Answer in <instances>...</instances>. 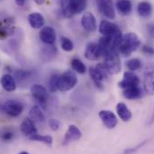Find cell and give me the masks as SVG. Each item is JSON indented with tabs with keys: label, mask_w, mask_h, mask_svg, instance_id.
Instances as JSON below:
<instances>
[{
	"label": "cell",
	"mask_w": 154,
	"mask_h": 154,
	"mask_svg": "<svg viewBox=\"0 0 154 154\" xmlns=\"http://www.w3.org/2000/svg\"><path fill=\"white\" fill-rule=\"evenodd\" d=\"M21 132L25 135L30 137L31 135L37 133V128L35 125V122L32 120L30 117H26L21 124L20 126Z\"/></svg>",
	"instance_id": "cell-16"
},
{
	"label": "cell",
	"mask_w": 154,
	"mask_h": 154,
	"mask_svg": "<svg viewBox=\"0 0 154 154\" xmlns=\"http://www.w3.org/2000/svg\"><path fill=\"white\" fill-rule=\"evenodd\" d=\"M126 67L131 72L137 71V70H139L142 67V61L139 58H132V59L127 61Z\"/></svg>",
	"instance_id": "cell-28"
},
{
	"label": "cell",
	"mask_w": 154,
	"mask_h": 154,
	"mask_svg": "<svg viewBox=\"0 0 154 154\" xmlns=\"http://www.w3.org/2000/svg\"><path fill=\"white\" fill-rule=\"evenodd\" d=\"M29 139L31 141H34V142H39V143H43L48 146H51L52 145V143H53V138L52 136L50 135H41V134H34L32 135H31L29 137Z\"/></svg>",
	"instance_id": "cell-26"
},
{
	"label": "cell",
	"mask_w": 154,
	"mask_h": 154,
	"mask_svg": "<svg viewBox=\"0 0 154 154\" xmlns=\"http://www.w3.org/2000/svg\"><path fill=\"white\" fill-rule=\"evenodd\" d=\"M148 142V140H145V141H143V142H142V143H140L139 144H137L135 147H132V148H128V149H125V151H124V152L123 154H134L137 151H139L140 149H142L145 144H146V143Z\"/></svg>",
	"instance_id": "cell-34"
},
{
	"label": "cell",
	"mask_w": 154,
	"mask_h": 154,
	"mask_svg": "<svg viewBox=\"0 0 154 154\" xmlns=\"http://www.w3.org/2000/svg\"><path fill=\"white\" fill-rule=\"evenodd\" d=\"M14 32V27L6 20L0 22V38H6Z\"/></svg>",
	"instance_id": "cell-25"
},
{
	"label": "cell",
	"mask_w": 154,
	"mask_h": 154,
	"mask_svg": "<svg viewBox=\"0 0 154 154\" xmlns=\"http://www.w3.org/2000/svg\"><path fill=\"white\" fill-rule=\"evenodd\" d=\"M141 46V40L134 32H128L123 35L122 40L117 48V51L123 57H130Z\"/></svg>",
	"instance_id": "cell-1"
},
{
	"label": "cell",
	"mask_w": 154,
	"mask_h": 154,
	"mask_svg": "<svg viewBox=\"0 0 154 154\" xmlns=\"http://www.w3.org/2000/svg\"><path fill=\"white\" fill-rule=\"evenodd\" d=\"M99 116L108 129H114L117 125V118L110 110H100L99 112Z\"/></svg>",
	"instance_id": "cell-13"
},
{
	"label": "cell",
	"mask_w": 154,
	"mask_h": 154,
	"mask_svg": "<svg viewBox=\"0 0 154 154\" xmlns=\"http://www.w3.org/2000/svg\"><path fill=\"white\" fill-rule=\"evenodd\" d=\"M71 66L78 74L83 75V74L86 73V66H85V65L82 63V60H80L77 57H75V58H73L71 60Z\"/></svg>",
	"instance_id": "cell-27"
},
{
	"label": "cell",
	"mask_w": 154,
	"mask_h": 154,
	"mask_svg": "<svg viewBox=\"0 0 154 154\" xmlns=\"http://www.w3.org/2000/svg\"><path fill=\"white\" fill-rule=\"evenodd\" d=\"M137 13L140 16L147 18L152 13V6L151 3L147 1H142L137 5Z\"/></svg>",
	"instance_id": "cell-23"
},
{
	"label": "cell",
	"mask_w": 154,
	"mask_h": 154,
	"mask_svg": "<svg viewBox=\"0 0 154 154\" xmlns=\"http://www.w3.org/2000/svg\"><path fill=\"white\" fill-rule=\"evenodd\" d=\"M142 50L146 55H149V56H153L154 55V48L149 45H143L142 47Z\"/></svg>",
	"instance_id": "cell-36"
},
{
	"label": "cell",
	"mask_w": 154,
	"mask_h": 154,
	"mask_svg": "<svg viewBox=\"0 0 154 154\" xmlns=\"http://www.w3.org/2000/svg\"><path fill=\"white\" fill-rule=\"evenodd\" d=\"M39 38L46 45H53L57 39L56 31L50 26H45L39 32Z\"/></svg>",
	"instance_id": "cell-12"
},
{
	"label": "cell",
	"mask_w": 154,
	"mask_h": 154,
	"mask_svg": "<svg viewBox=\"0 0 154 154\" xmlns=\"http://www.w3.org/2000/svg\"><path fill=\"white\" fill-rule=\"evenodd\" d=\"M18 154H30L29 152H19Z\"/></svg>",
	"instance_id": "cell-41"
},
{
	"label": "cell",
	"mask_w": 154,
	"mask_h": 154,
	"mask_svg": "<svg viewBox=\"0 0 154 154\" xmlns=\"http://www.w3.org/2000/svg\"><path fill=\"white\" fill-rule=\"evenodd\" d=\"M103 56L102 49L100 48V45L96 42H91L87 45L84 57L88 60L91 61H97Z\"/></svg>",
	"instance_id": "cell-9"
},
{
	"label": "cell",
	"mask_w": 154,
	"mask_h": 154,
	"mask_svg": "<svg viewBox=\"0 0 154 154\" xmlns=\"http://www.w3.org/2000/svg\"><path fill=\"white\" fill-rule=\"evenodd\" d=\"M48 125L50 127V129L54 132L57 131L60 126H61V122L57 119H54V118H51L48 120Z\"/></svg>",
	"instance_id": "cell-35"
},
{
	"label": "cell",
	"mask_w": 154,
	"mask_h": 154,
	"mask_svg": "<svg viewBox=\"0 0 154 154\" xmlns=\"http://www.w3.org/2000/svg\"><path fill=\"white\" fill-rule=\"evenodd\" d=\"M116 7L121 15H128L131 14L133 5L130 0H116Z\"/></svg>",
	"instance_id": "cell-21"
},
{
	"label": "cell",
	"mask_w": 154,
	"mask_h": 154,
	"mask_svg": "<svg viewBox=\"0 0 154 154\" xmlns=\"http://www.w3.org/2000/svg\"><path fill=\"white\" fill-rule=\"evenodd\" d=\"M87 5V0H70L69 6L72 15L79 14L82 13Z\"/></svg>",
	"instance_id": "cell-22"
},
{
	"label": "cell",
	"mask_w": 154,
	"mask_h": 154,
	"mask_svg": "<svg viewBox=\"0 0 154 154\" xmlns=\"http://www.w3.org/2000/svg\"><path fill=\"white\" fill-rule=\"evenodd\" d=\"M119 31H121V30H120V28H119V26L117 24H116L112 22L107 21V20L101 21L100 23V26H99V32L103 36L113 34V33H116V32H117Z\"/></svg>",
	"instance_id": "cell-15"
},
{
	"label": "cell",
	"mask_w": 154,
	"mask_h": 154,
	"mask_svg": "<svg viewBox=\"0 0 154 154\" xmlns=\"http://www.w3.org/2000/svg\"><path fill=\"white\" fill-rule=\"evenodd\" d=\"M104 66L109 75H116L121 71V60L119 53L116 49L107 50L103 54Z\"/></svg>",
	"instance_id": "cell-2"
},
{
	"label": "cell",
	"mask_w": 154,
	"mask_h": 154,
	"mask_svg": "<svg viewBox=\"0 0 154 154\" xmlns=\"http://www.w3.org/2000/svg\"><path fill=\"white\" fill-rule=\"evenodd\" d=\"M31 94L33 100H35V101L37 102L38 106H39L43 109H47L48 93V90L44 86L38 83L33 84L31 88Z\"/></svg>",
	"instance_id": "cell-5"
},
{
	"label": "cell",
	"mask_w": 154,
	"mask_h": 154,
	"mask_svg": "<svg viewBox=\"0 0 154 154\" xmlns=\"http://www.w3.org/2000/svg\"><path fill=\"white\" fill-rule=\"evenodd\" d=\"M29 116L35 123H42L45 121V115L43 114L41 108L38 105H34L29 111Z\"/></svg>",
	"instance_id": "cell-24"
},
{
	"label": "cell",
	"mask_w": 154,
	"mask_h": 154,
	"mask_svg": "<svg viewBox=\"0 0 154 154\" xmlns=\"http://www.w3.org/2000/svg\"><path fill=\"white\" fill-rule=\"evenodd\" d=\"M89 74L91 78L92 82H94L95 86L100 90H104V85H103V81L107 79L109 75L108 70L106 69L105 66L103 63H100L96 66V67H91L89 69Z\"/></svg>",
	"instance_id": "cell-3"
},
{
	"label": "cell",
	"mask_w": 154,
	"mask_h": 154,
	"mask_svg": "<svg viewBox=\"0 0 154 154\" xmlns=\"http://www.w3.org/2000/svg\"><path fill=\"white\" fill-rule=\"evenodd\" d=\"M78 82L76 75L72 71H67L59 75L57 81V90L60 91H68L72 90Z\"/></svg>",
	"instance_id": "cell-4"
},
{
	"label": "cell",
	"mask_w": 154,
	"mask_h": 154,
	"mask_svg": "<svg viewBox=\"0 0 154 154\" xmlns=\"http://www.w3.org/2000/svg\"><path fill=\"white\" fill-rule=\"evenodd\" d=\"M116 109L117 115H118V116L120 117V119L122 121L128 122V121L131 120V118H132V112L128 109V107L125 105V103H124V102H118L116 104Z\"/></svg>",
	"instance_id": "cell-20"
},
{
	"label": "cell",
	"mask_w": 154,
	"mask_h": 154,
	"mask_svg": "<svg viewBox=\"0 0 154 154\" xmlns=\"http://www.w3.org/2000/svg\"><path fill=\"white\" fill-rule=\"evenodd\" d=\"M123 95L125 99L129 100H138L143 96V91L139 86H133V87L124 89Z\"/></svg>",
	"instance_id": "cell-19"
},
{
	"label": "cell",
	"mask_w": 154,
	"mask_h": 154,
	"mask_svg": "<svg viewBox=\"0 0 154 154\" xmlns=\"http://www.w3.org/2000/svg\"><path fill=\"white\" fill-rule=\"evenodd\" d=\"M0 1H1V0H0Z\"/></svg>",
	"instance_id": "cell-42"
},
{
	"label": "cell",
	"mask_w": 154,
	"mask_h": 154,
	"mask_svg": "<svg viewBox=\"0 0 154 154\" xmlns=\"http://www.w3.org/2000/svg\"><path fill=\"white\" fill-rule=\"evenodd\" d=\"M28 22L32 28L41 29L44 26L45 19L43 15L39 13H32L28 15Z\"/></svg>",
	"instance_id": "cell-18"
},
{
	"label": "cell",
	"mask_w": 154,
	"mask_h": 154,
	"mask_svg": "<svg viewBox=\"0 0 154 154\" xmlns=\"http://www.w3.org/2000/svg\"><path fill=\"white\" fill-rule=\"evenodd\" d=\"M81 25L88 32H95L97 29V22L95 16L90 12L84 13L81 19Z\"/></svg>",
	"instance_id": "cell-11"
},
{
	"label": "cell",
	"mask_w": 154,
	"mask_h": 154,
	"mask_svg": "<svg viewBox=\"0 0 154 154\" xmlns=\"http://www.w3.org/2000/svg\"><path fill=\"white\" fill-rule=\"evenodd\" d=\"M143 89L148 95L154 94V65L147 66L143 76Z\"/></svg>",
	"instance_id": "cell-7"
},
{
	"label": "cell",
	"mask_w": 154,
	"mask_h": 154,
	"mask_svg": "<svg viewBox=\"0 0 154 154\" xmlns=\"http://www.w3.org/2000/svg\"><path fill=\"white\" fill-rule=\"evenodd\" d=\"M61 41V48L64 51L66 52H70L74 49V43L70 38H66V37H61L60 38Z\"/></svg>",
	"instance_id": "cell-30"
},
{
	"label": "cell",
	"mask_w": 154,
	"mask_h": 154,
	"mask_svg": "<svg viewBox=\"0 0 154 154\" xmlns=\"http://www.w3.org/2000/svg\"><path fill=\"white\" fill-rule=\"evenodd\" d=\"M153 123H154V111H153V113H152V117H151V119H150V121H149V123H148V125H152Z\"/></svg>",
	"instance_id": "cell-40"
},
{
	"label": "cell",
	"mask_w": 154,
	"mask_h": 154,
	"mask_svg": "<svg viewBox=\"0 0 154 154\" xmlns=\"http://www.w3.org/2000/svg\"><path fill=\"white\" fill-rule=\"evenodd\" d=\"M59 75H54L50 77L48 81V91L50 92H56L57 91V81H58Z\"/></svg>",
	"instance_id": "cell-32"
},
{
	"label": "cell",
	"mask_w": 154,
	"mask_h": 154,
	"mask_svg": "<svg viewBox=\"0 0 154 154\" xmlns=\"http://www.w3.org/2000/svg\"><path fill=\"white\" fill-rule=\"evenodd\" d=\"M14 77L18 80V81H24L27 80L29 77L32 75V72L28 71V70H23V69H20V70H16L14 74Z\"/></svg>",
	"instance_id": "cell-31"
},
{
	"label": "cell",
	"mask_w": 154,
	"mask_h": 154,
	"mask_svg": "<svg viewBox=\"0 0 154 154\" xmlns=\"http://www.w3.org/2000/svg\"><path fill=\"white\" fill-rule=\"evenodd\" d=\"M0 110L10 116H18L23 111V105L15 100H9L0 105Z\"/></svg>",
	"instance_id": "cell-6"
},
{
	"label": "cell",
	"mask_w": 154,
	"mask_h": 154,
	"mask_svg": "<svg viewBox=\"0 0 154 154\" xmlns=\"http://www.w3.org/2000/svg\"><path fill=\"white\" fill-rule=\"evenodd\" d=\"M0 137L4 142H9L14 138V132L11 129L5 128L0 133Z\"/></svg>",
	"instance_id": "cell-33"
},
{
	"label": "cell",
	"mask_w": 154,
	"mask_h": 154,
	"mask_svg": "<svg viewBox=\"0 0 154 154\" xmlns=\"http://www.w3.org/2000/svg\"><path fill=\"white\" fill-rule=\"evenodd\" d=\"M14 1H15V3H16L17 5H19V6H23L26 0H14Z\"/></svg>",
	"instance_id": "cell-38"
},
{
	"label": "cell",
	"mask_w": 154,
	"mask_h": 154,
	"mask_svg": "<svg viewBox=\"0 0 154 154\" xmlns=\"http://www.w3.org/2000/svg\"><path fill=\"white\" fill-rule=\"evenodd\" d=\"M100 12L107 18L113 20L116 17L113 0H95Z\"/></svg>",
	"instance_id": "cell-8"
},
{
	"label": "cell",
	"mask_w": 154,
	"mask_h": 154,
	"mask_svg": "<svg viewBox=\"0 0 154 154\" xmlns=\"http://www.w3.org/2000/svg\"><path fill=\"white\" fill-rule=\"evenodd\" d=\"M81 137H82V132L80 131V129L75 125H70L68 126V129H67L65 138L63 140V145L66 146L69 143H71L72 142L80 140Z\"/></svg>",
	"instance_id": "cell-14"
},
{
	"label": "cell",
	"mask_w": 154,
	"mask_h": 154,
	"mask_svg": "<svg viewBox=\"0 0 154 154\" xmlns=\"http://www.w3.org/2000/svg\"><path fill=\"white\" fill-rule=\"evenodd\" d=\"M147 32L149 33V35L152 37V38H154V24L153 23H150L147 25Z\"/></svg>",
	"instance_id": "cell-37"
},
{
	"label": "cell",
	"mask_w": 154,
	"mask_h": 154,
	"mask_svg": "<svg viewBox=\"0 0 154 154\" xmlns=\"http://www.w3.org/2000/svg\"><path fill=\"white\" fill-rule=\"evenodd\" d=\"M69 1L70 0H60V6H61L62 14L66 18H72L73 17L71 11H70Z\"/></svg>",
	"instance_id": "cell-29"
},
{
	"label": "cell",
	"mask_w": 154,
	"mask_h": 154,
	"mask_svg": "<svg viewBox=\"0 0 154 154\" xmlns=\"http://www.w3.org/2000/svg\"><path fill=\"white\" fill-rule=\"evenodd\" d=\"M34 2L37 5H43V4L46 3V0H34Z\"/></svg>",
	"instance_id": "cell-39"
},
{
	"label": "cell",
	"mask_w": 154,
	"mask_h": 154,
	"mask_svg": "<svg viewBox=\"0 0 154 154\" xmlns=\"http://www.w3.org/2000/svg\"><path fill=\"white\" fill-rule=\"evenodd\" d=\"M0 83L5 91L13 92L16 89V82L14 77L9 74H5L0 79Z\"/></svg>",
	"instance_id": "cell-17"
},
{
	"label": "cell",
	"mask_w": 154,
	"mask_h": 154,
	"mask_svg": "<svg viewBox=\"0 0 154 154\" xmlns=\"http://www.w3.org/2000/svg\"><path fill=\"white\" fill-rule=\"evenodd\" d=\"M140 78L134 72L126 71L124 73L123 79L118 82V86L122 89H126L133 86H139Z\"/></svg>",
	"instance_id": "cell-10"
}]
</instances>
